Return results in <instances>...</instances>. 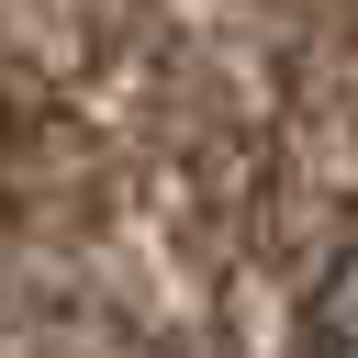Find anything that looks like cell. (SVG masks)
<instances>
[{"label": "cell", "mask_w": 358, "mask_h": 358, "mask_svg": "<svg viewBox=\"0 0 358 358\" xmlns=\"http://www.w3.org/2000/svg\"><path fill=\"white\" fill-rule=\"evenodd\" d=\"M302 358H358V246L313 280V302H302Z\"/></svg>", "instance_id": "1"}]
</instances>
